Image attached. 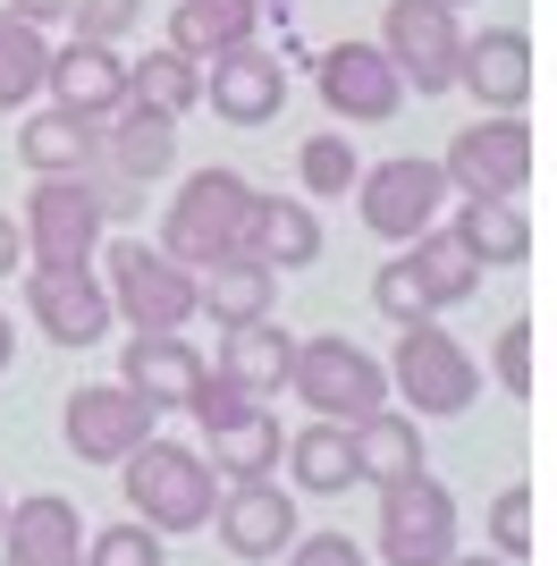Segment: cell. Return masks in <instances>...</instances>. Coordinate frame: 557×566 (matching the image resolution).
Here are the masks:
<instances>
[{
	"label": "cell",
	"instance_id": "cell-4",
	"mask_svg": "<svg viewBox=\"0 0 557 566\" xmlns=\"http://www.w3.org/2000/svg\"><path fill=\"white\" fill-rule=\"evenodd\" d=\"M287 389H296L322 423H364V415H380V398H389V364H371L347 338H304L296 364H287Z\"/></svg>",
	"mask_w": 557,
	"mask_h": 566
},
{
	"label": "cell",
	"instance_id": "cell-16",
	"mask_svg": "<svg viewBox=\"0 0 557 566\" xmlns=\"http://www.w3.org/2000/svg\"><path fill=\"white\" fill-rule=\"evenodd\" d=\"M456 85L482 102V111H524V102H533V34H524V25H482V34H464Z\"/></svg>",
	"mask_w": 557,
	"mask_h": 566
},
{
	"label": "cell",
	"instance_id": "cell-31",
	"mask_svg": "<svg viewBox=\"0 0 557 566\" xmlns=\"http://www.w3.org/2000/svg\"><path fill=\"white\" fill-rule=\"evenodd\" d=\"M287 465H296V491H347L355 482V449H347V423H322V415H313V423L296 431V440H287Z\"/></svg>",
	"mask_w": 557,
	"mask_h": 566
},
{
	"label": "cell",
	"instance_id": "cell-2",
	"mask_svg": "<svg viewBox=\"0 0 557 566\" xmlns=\"http://www.w3.org/2000/svg\"><path fill=\"white\" fill-rule=\"evenodd\" d=\"M118 482H127L136 524H153V533H195V524H211V507H220L211 457L178 449V440H144L136 457H118Z\"/></svg>",
	"mask_w": 557,
	"mask_h": 566
},
{
	"label": "cell",
	"instance_id": "cell-38",
	"mask_svg": "<svg viewBox=\"0 0 557 566\" xmlns=\"http://www.w3.org/2000/svg\"><path fill=\"white\" fill-rule=\"evenodd\" d=\"M69 18H76L85 43H118V34H136V25H144V0H76Z\"/></svg>",
	"mask_w": 557,
	"mask_h": 566
},
{
	"label": "cell",
	"instance_id": "cell-17",
	"mask_svg": "<svg viewBox=\"0 0 557 566\" xmlns=\"http://www.w3.org/2000/svg\"><path fill=\"white\" fill-rule=\"evenodd\" d=\"M43 94L60 102V111H76V118H111L118 102H127V60H118V43H85V34L60 43Z\"/></svg>",
	"mask_w": 557,
	"mask_h": 566
},
{
	"label": "cell",
	"instance_id": "cell-21",
	"mask_svg": "<svg viewBox=\"0 0 557 566\" xmlns=\"http://www.w3.org/2000/svg\"><path fill=\"white\" fill-rule=\"evenodd\" d=\"M102 144H111V169H118V178H136V187L178 169V118L153 111V102H136V94L102 118Z\"/></svg>",
	"mask_w": 557,
	"mask_h": 566
},
{
	"label": "cell",
	"instance_id": "cell-28",
	"mask_svg": "<svg viewBox=\"0 0 557 566\" xmlns=\"http://www.w3.org/2000/svg\"><path fill=\"white\" fill-rule=\"evenodd\" d=\"M287 364H296V338L278 331L271 313H262V322H237V331L220 338V373H229V380H245L254 398H271L278 380H287Z\"/></svg>",
	"mask_w": 557,
	"mask_h": 566
},
{
	"label": "cell",
	"instance_id": "cell-3",
	"mask_svg": "<svg viewBox=\"0 0 557 566\" xmlns=\"http://www.w3.org/2000/svg\"><path fill=\"white\" fill-rule=\"evenodd\" d=\"M186 415L203 423V440H211V473H229V482H271V465H278V415L245 389V380H229V373H203V389L186 398Z\"/></svg>",
	"mask_w": 557,
	"mask_h": 566
},
{
	"label": "cell",
	"instance_id": "cell-7",
	"mask_svg": "<svg viewBox=\"0 0 557 566\" xmlns=\"http://www.w3.org/2000/svg\"><path fill=\"white\" fill-rule=\"evenodd\" d=\"M389 389H397V398H414V415H464L473 389H482V364H473L448 331H431V313H422V322L397 331Z\"/></svg>",
	"mask_w": 557,
	"mask_h": 566
},
{
	"label": "cell",
	"instance_id": "cell-32",
	"mask_svg": "<svg viewBox=\"0 0 557 566\" xmlns=\"http://www.w3.org/2000/svg\"><path fill=\"white\" fill-rule=\"evenodd\" d=\"M43 76H51V43H43V25H25L0 9V111H25V102L43 94Z\"/></svg>",
	"mask_w": 557,
	"mask_h": 566
},
{
	"label": "cell",
	"instance_id": "cell-23",
	"mask_svg": "<svg viewBox=\"0 0 557 566\" xmlns=\"http://www.w3.org/2000/svg\"><path fill=\"white\" fill-rule=\"evenodd\" d=\"M456 237L473 245L482 271H515V262H533V220L515 195H456Z\"/></svg>",
	"mask_w": 557,
	"mask_h": 566
},
{
	"label": "cell",
	"instance_id": "cell-39",
	"mask_svg": "<svg viewBox=\"0 0 557 566\" xmlns=\"http://www.w3.org/2000/svg\"><path fill=\"white\" fill-rule=\"evenodd\" d=\"M287 566H364V549L347 533H304V542H287Z\"/></svg>",
	"mask_w": 557,
	"mask_h": 566
},
{
	"label": "cell",
	"instance_id": "cell-10",
	"mask_svg": "<svg viewBox=\"0 0 557 566\" xmlns=\"http://www.w3.org/2000/svg\"><path fill=\"white\" fill-rule=\"evenodd\" d=\"M102 220H111V203H102V187H93L85 169L76 178H34V195H25V262H93V245H102Z\"/></svg>",
	"mask_w": 557,
	"mask_h": 566
},
{
	"label": "cell",
	"instance_id": "cell-22",
	"mask_svg": "<svg viewBox=\"0 0 557 566\" xmlns=\"http://www.w3.org/2000/svg\"><path fill=\"white\" fill-rule=\"evenodd\" d=\"M278 296V271L262 254H229V262H203L195 271V313H211L220 331H237V322H262Z\"/></svg>",
	"mask_w": 557,
	"mask_h": 566
},
{
	"label": "cell",
	"instance_id": "cell-44",
	"mask_svg": "<svg viewBox=\"0 0 557 566\" xmlns=\"http://www.w3.org/2000/svg\"><path fill=\"white\" fill-rule=\"evenodd\" d=\"M0 516H9V499H0Z\"/></svg>",
	"mask_w": 557,
	"mask_h": 566
},
{
	"label": "cell",
	"instance_id": "cell-14",
	"mask_svg": "<svg viewBox=\"0 0 557 566\" xmlns=\"http://www.w3.org/2000/svg\"><path fill=\"white\" fill-rule=\"evenodd\" d=\"M153 423H161V406L136 398L127 380H93V389H76V398H69V449L85 457V465H118V457H136L144 440H153Z\"/></svg>",
	"mask_w": 557,
	"mask_h": 566
},
{
	"label": "cell",
	"instance_id": "cell-40",
	"mask_svg": "<svg viewBox=\"0 0 557 566\" xmlns=\"http://www.w3.org/2000/svg\"><path fill=\"white\" fill-rule=\"evenodd\" d=\"M0 9H9V18H25V25H60L76 0H0Z\"/></svg>",
	"mask_w": 557,
	"mask_h": 566
},
{
	"label": "cell",
	"instance_id": "cell-19",
	"mask_svg": "<svg viewBox=\"0 0 557 566\" xmlns=\"http://www.w3.org/2000/svg\"><path fill=\"white\" fill-rule=\"evenodd\" d=\"M211 516H220V542H229V558H254V566L278 558V549L296 542V499L271 491V482H237V491L220 499Z\"/></svg>",
	"mask_w": 557,
	"mask_h": 566
},
{
	"label": "cell",
	"instance_id": "cell-36",
	"mask_svg": "<svg viewBox=\"0 0 557 566\" xmlns=\"http://www.w3.org/2000/svg\"><path fill=\"white\" fill-rule=\"evenodd\" d=\"M490 373H498V389H507V398H533V322H507V331H498Z\"/></svg>",
	"mask_w": 557,
	"mask_h": 566
},
{
	"label": "cell",
	"instance_id": "cell-15",
	"mask_svg": "<svg viewBox=\"0 0 557 566\" xmlns=\"http://www.w3.org/2000/svg\"><path fill=\"white\" fill-rule=\"evenodd\" d=\"M203 102L229 118V127H271V118L287 111V60L262 51V43L220 51V60L203 69Z\"/></svg>",
	"mask_w": 557,
	"mask_h": 566
},
{
	"label": "cell",
	"instance_id": "cell-1",
	"mask_svg": "<svg viewBox=\"0 0 557 566\" xmlns=\"http://www.w3.org/2000/svg\"><path fill=\"white\" fill-rule=\"evenodd\" d=\"M254 178L237 169H195L178 195H169V220H161V254L203 271V262H229V254H254Z\"/></svg>",
	"mask_w": 557,
	"mask_h": 566
},
{
	"label": "cell",
	"instance_id": "cell-8",
	"mask_svg": "<svg viewBox=\"0 0 557 566\" xmlns=\"http://www.w3.org/2000/svg\"><path fill=\"white\" fill-rule=\"evenodd\" d=\"M380 51L397 60L406 94H456L464 25H456L448 0H389V18H380Z\"/></svg>",
	"mask_w": 557,
	"mask_h": 566
},
{
	"label": "cell",
	"instance_id": "cell-26",
	"mask_svg": "<svg viewBox=\"0 0 557 566\" xmlns=\"http://www.w3.org/2000/svg\"><path fill=\"white\" fill-rule=\"evenodd\" d=\"M406 262H414V280H422V305L440 313V305H464L473 287H482V262H473V245H464L456 229H431L422 237H406Z\"/></svg>",
	"mask_w": 557,
	"mask_h": 566
},
{
	"label": "cell",
	"instance_id": "cell-35",
	"mask_svg": "<svg viewBox=\"0 0 557 566\" xmlns=\"http://www.w3.org/2000/svg\"><path fill=\"white\" fill-rule=\"evenodd\" d=\"M490 542H498V558H524V549H533V491H524V482L490 499Z\"/></svg>",
	"mask_w": 557,
	"mask_h": 566
},
{
	"label": "cell",
	"instance_id": "cell-43",
	"mask_svg": "<svg viewBox=\"0 0 557 566\" xmlns=\"http://www.w3.org/2000/svg\"><path fill=\"white\" fill-rule=\"evenodd\" d=\"M448 566H507V558H448Z\"/></svg>",
	"mask_w": 557,
	"mask_h": 566
},
{
	"label": "cell",
	"instance_id": "cell-20",
	"mask_svg": "<svg viewBox=\"0 0 557 566\" xmlns=\"http://www.w3.org/2000/svg\"><path fill=\"white\" fill-rule=\"evenodd\" d=\"M118 380H127L136 398H153V406H186L203 389V355L186 347V331H136L127 355H118Z\"/></svg>",
	"mask_w": 557,
	"mask_h": 566
},
{
	"label": "cell",
	"instance_id": "cell-42",
	"mask_svg": "<svg viewBox=\"0 0 557 566\" xmlns=\"http://www.w3.org/2000/svg\"><path fill=\"white\" fill-rule=\"evenodd\" d=\"M9 355H18V331H9V313H0V373H9Z\"/></svg>",
	"mask_w": 557,
	"mask_h": 566
},
{
	"label": "cell",
	"instance_id": "cell-33",
	"mask_svg": "<svg viewBox=\"0 0 557 566\" xmlns=\"http://www.w3.org/2000/svg\"><path fill=\"white\" fill-rule=\"evenodd\" d=\"M296 178H304V195H355L364 161H355V144L338 136V127H322V136L296 144Z\"/></svg>",
	"mask_w": 557,
	"mask_h": 566
},
{
	"label": "cell",
	"instance_id": "cell-45",
	"mask_svg": "<svg viewBox=\"0 0 557 566\" xmlns=\"http://www.w3.org/2000/svg\"><path fill=\"white\" fill-rule=\"evenodd\" d=\"M448 9H456V0H448Z\"/></svg>",
	"mask_w": 557,
	"mask_h": 566
},
{
	"label": "cell",
	"instance_id": "cell-24",
	"mask_svg": "<svg viewBox=\"0 0 557 566\" xmlns=\"http://www.w3.org/2000/svg\"><path fill=\"white\" fill-rule=\"evenodd\" d=\"M93 144H102V118H76V111H34L18 127V161L34 169V178H76V169L93 161Z\"/></svg>",
	"mask_w": 557,
	"mask_h": 566
},
{
	"label": "cell",
	"instance_id": "cell-30",
	"mask_svg": "<svg viewBox=\"0 0 557 566\" xmlns=\"http://www.w3.org/2000/svg\"><path fill=\"white\" fill-rule=\"evenodd\" d=\"M127 94L136 102H153V111H169V118H186L195 102H203V60H186V51H144V60H127Z\"/></svg>",
	"mask_w": 557,
	"mask_h": 566
},
{
	"label": "cell",
	"instance_id": "cell-29",
	"mask_svg": "<svg viewBox=\"0 0 557 566\" xmlns=\"http://www.w3.org/2000/svg\"><path fill=\"white\" fill-rule=\"evenodd\" d=\"M347 449H355V482H397V473L422 465V431L414 415H364V423H347Z\"/></svg>",
	"mask_w": 557,
	"mask_h": 566
},
{
	"label": "cell",
	"instance_id": "cell-9",
	"mask_svg": "<svg viewBox=\"0 0 557 566\" xmlns=\"http://www.w3.org/2000/svg\"><path fill=\"white\" fill-rule=\"evenodd\" d=\"M448 195H456V187H448V169H440V161L397 153V161H380V169H364V178H355V212H364L371 237L406 245V237H422L431 220H440Z\"/></svg>",
	"mask_w": 557,
	"mask_h": 566
},
{
	"label": "cell",
	"instance_id": "cell-5",
	"mask_svg": "<svg viewBox=\"0 0 557 566\" xmlns=\"http://www.w3.org/2000/svg\"><path fill=\"white\" fill-rule=\"evenodd\" d=\"M111 313H127L136 331H186L195 322V271L186 262H169L161 245H144V237H118L111 254Z\"/></svg>",
	"mask_w": 557,
	"mask_h": 566
},
{
	"label": "cell",
	"instance_id": "cell-6",
	"mask_svg": "<svg viewBox=\"0 0 557 566\" xmlns=\"http://www.w3.org/2000/svg\"><path fill=\"white\" fill-rule=\"evenodd\" d=\"M380 558L389 566H448L456 558V499L422 465L380 482Z\"/></svg>",
	"mask_w": 557,
	"mask_h": 566
},
{
	"label": "cell",
	"instance_id": "cell-34",
	"mask_svg": "<svg viewBox=\"0 0 557 566\" xmlns=\"http://www.w3.org/2000/svg\"><path fill=\"white\" fill-rule=\"evenodd\" d=\"M85 566H161V533L153 524H111V533H93Z\"/></svg>",
	"mask_w": 557,
	"mask_h": 566
},
{
	"label": "cell",
	"instance_id": "cell-11",
	"mask_svg": "<svg viewBox=\"0 0 557 566\" xmlns=\"http://www.w3.org/2000/svg\"><path fill=\"white\" fill-rule=\"evenodd\" d=\"M440 169L456 195H524V178H533V127H524V111H490L473 127H456Z\"/></svg>",
	"mask_w": 557,
	"mask_h": 566
},
{
	"label": "cell",
	"instance_id": "cell-13",
	"mask_svg": "<svg viewBox=\"0 0 557 566\" xmlns=\"http://www.w3.org/2000/svg\"><path fill=\"white\" fill-rule=\"evenodd\" d=\"M25 313L60 347H93L111 331V287L93 280V262H34L25 271Z\"/></svg>",
	"mask_w": 557,
	"mask_h": 566
},
{
	"label": "cell",
	"instance_id": "cell-37",
	"mask_svg": "<svg viewBox=\"0 0 557 566\" xmlns=\"http://www.w3.org/2000/svg\"><path fill=\"white\" fill-rule=\"evenodd\" d=\"M371 305L389 313L397 331H406V322H422L431 305H422V280H414V262H380V280H371Z\"/></svg>",
	"mask_w": 557,
	"mask_h": 566
},
{
	"label": "cell",
	"instance_id": "cell-12",
	"mask_svg": "<svg viewBox=\"0 0 557 566\" xmlns=\"http://www.w3.org/2000/svg\"><path fill=\"white\" fill-rule=\"evenodd\" d=\"M313 85H322V111L347 118V127H389L406 111V76L380 43H329L313 60Z\"/></svg>",
	"mask_w": 557,
	"mask_h": 566
},
{
	"label": "cell",
	"instance_id": "cell-41",
	"mask_svg": "<svg viewBox=\"0 0 557 566\" xmlns=\"http://www.w3.org/2000/svg\"><path fill=\"white\" fill-rule=\"evenodd\" d=\"M9 271H25V229L0 212V280H9Z\"/></svg>",
	"mask_w": 557,
	"mask_h": 566
},
{
	"label": "cell",
	"instance_id": "cell-18",
	"mask_svg": "<svg viewBox=\"0 0 557 566\" xmlns=\"http://www.w3.org/2000/svg\"><path fill=\"white\" fill-rule=\"evenodd\" d=\"M0 542H9V566H85V524L60 491H34L0 516Z\"/></svg>",
	"mask_w": 557,
	"mask_h": 566
},
{
	"label": "cell",
	"instance_id": "cell-27",
	"mask_svg": "<svg viewBox=\"0 0 557 566\" xmlns=\"http://www.w3.org/2000/svg\"><path fill=\"white\" fill-rule=\"evenodd\" d=\"M254 254L271 271H304V262L322 254V220H313L304 195H262L254 203Z\"/></svg>",
	"mask_w": 557,
	"mask_h": 566
},
{
	"label": "cell",
	"instance_id": "cell-25",
	"mask_svg": "<svg viewBox=\"0 0 557 566\" xmlns=\"http://www.w3.org/2000/svg\"><path fill=\"white\" fill-rule=\"evenodd\" d=\"M254 25H262V0H178L169 51H186V60H220V51L254 43Z\"/></svg>",
	"mask_w": 557,
	"mask_h": 566
}]
</instances>
